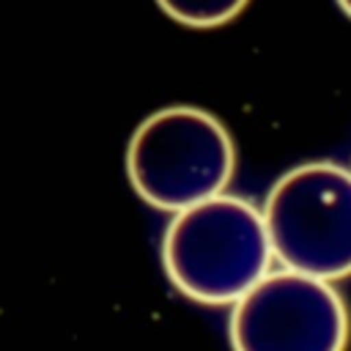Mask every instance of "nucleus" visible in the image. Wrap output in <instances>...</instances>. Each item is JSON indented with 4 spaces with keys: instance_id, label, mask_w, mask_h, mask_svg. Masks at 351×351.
<instances>
[{
    "instance_id": "7ed1b4c3",
    "label": "nucleus",
    "mask_w": 351,
    "mask_h": 351,
    "mask_svg": "<svg viewBox=\"0 0 351 351\" xmlns=\"http://www.w3.org/2000/svg\"><path fill=\"white\" fill-rule=\"evenodd\" d=\"M274 261L326 282L351 277V170L304 162L282 173L263 200Z\"/></svg>"
},
{
    "instance_id": "f257e3e1",
    "label": "nucleus",
    "mask_w": 351,
    "mask_h": 351,
    "mask_svg": "<svg viewBox=\"0 0 351 351\" xmlns=\"http://www.w3.org/2000/svg\"><path fill=\"white\" fill-rule=\"evenodd\" d=\"M263 214L239 195H217L176 211L162 233V266L186 299L206 307L236 304L271 269Z\"/></svg>"
},
{
    "instance_id": "f03ea898",
    "label": "nucleus",
    "mask_w": 351,
    "mask_h": 351,
    "mask_svg": "<svg viewBox=\"0 0 351 351\" xmlns=\"http://www.w3.org/2000/svg\"><path fill=\"white\" fill-rule=\"evenodd\" d=\"M236 173V145L225 123L203 107L170 104L151 112L126 148V176L137 197L159 211H184L225 192Z\"/></svg>"
},
{
    "instance_id": "39448f33",
    "label": "nucleus",
    "mask_w": 351,
    "mask_h": 351,
    "mask_svg": "<svg viewBox=\"0 0 351 351\" xmlns=\"http://www.w3.org/2000/svg\"><path fill=\"white\" fill-rule=\"evenodd\" d=\"M250 0H156V5L186 27H219L236 19Z\"/></svg>"
},
{
    "instance_id": "20e7f679",
    "label": "nucleus",
    "mask_w": 351,
    "mask_h": 351,
    "mask_svg": "<svg viewBox=\"0 0 351 351\" xmlns=\"http://www.w3.org/2000/svg\"><path fill=\"white\" fill-rule=\"evenodd\" d=\"M351 318L343 293L318 277L269 271L230 304L233 351H346Z\"/></svg>"
},
{
    "instance_id": "423d86ee",
    "label": "nucleus",
    "mask_w": 351,
    "mask_h": 351,
    "mask_svg": "<svg viewBox=\"0 0 351 351\" xmlns=\"http://www.w3.org/2000/svg\"><path fill=\"white\" fill-rule=\"evenodd\" d=\"M337 5H340V11H343V14L351 19V0H337Z\"/></svg>"
}]
</instances>
